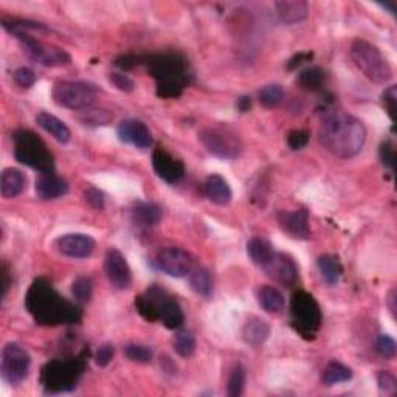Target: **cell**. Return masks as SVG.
Returning <instances> with one entry per match:
<instances>
[{"label": "cell", "instance_id": "obj_1", "mask_svg": "<svg viewBox=\"0 0 397 397\" xmlns=\"http://www.w3.org/2000/svg\"><path fill=\"white\" fill-rule=\"evenodd\" d=\"M318 140L339 159L355 157L366 141V129L359 118L343 111H329L321 120Z\"/></svg>", "mask_w": 397, "mask_h": 397}, {"label": "cell", "instance_id": "obj_2", "mask_svg": "<svg viewBox=\"0 0 397 397\" xmlns=\"http://www.w3.org/2000/svg\"><path fill=\"white\" fill-rule=\"evenodd\" d=\"M25 307L38 325L42 326L75 325L83 317L79 306L64 300L42 278L33 281L25 295Z\"/></svg>", "mask_w": 397, "mask_h": 397}, {"label": "cell", "instance_id": "obj_3", "mask_svg": "<svg viewBox=\"0 0 397 397\" xmlns=\"http://www.w3.org/2000/svg\"><path fill=\"white\" fill-rule=\"evenodd\" d=\"M149 72L156 79L157 93L161 98H177L188 84L186 60L180 55L165 53L149 58Z\"/></svg>", "mask_w": 397, "mask_h": 397}, {"label": "cell", "instance_id": "obj_4", "mask_svg": "<svg viewBox=\"0 0 397 397\" xmlns=\"http://www.w3.org/2000/svg\"><path fill=\"white\" fill-rule=\"evenodd\" d=\"M13 145H15V157L25 166L42 172H53L55 170V157L49 147L35 132L29 129H19L13 133Z\"/></svg>", "mask_w": 397, "mask_h": 397}, {"label": "cell", "instance_id": "obj_5", "mask_svg": "<svg viewBox=\"0 0 397 397\" xmlns=\"http://www.w3.org/2000/svg\"><path fill=\"white\" fill-rule=\"evenodd\" d=\"M351 59L355 67L369 81L375 84H387L393 78L391 65L382 51L371 42L363 39H355L351 45Z\"/></svg>", "mask_w": 397, "mask_h": 397}, {"label": "cell", "instance_id": "obj_6", "mask_svg": "<svg viewBox=\"0 0 397 397\" xmlns=\"http://www.w3.org/2000/svg\"><path fill=\"white\" fill-rule=\"evenodd\" d=\"M84 360H51L40 371V383L47 393H65L76 387L84 373Z\"/></svg>", "mask_w": 397, "mask_h": 397}, {"label": "cell", "instance_id": "obj_7", "mask_svg": "<svg viewBox=\"0 0 397 397\" xmlns=\"http://www.w3.org/2000/svg\"><path fill=\"white\" fill-rule=\"evenodd\" d=\"M291 321L295 331L307 340L315 339L321 326V309L311 293L298 291L291 300Z\"/></svg>", "mask_w": 397, "mask_h": 397}, {"label": "cell", "instance_id": "obj_8", "mask_svg": "<svg viewBox=\"0 0 397 397\" xmlns=\"http://www.w3.org/2000/svg\"><path fill=\"white\" fill-rule=\"evenodd\" d=\"M20 44V49L39 65L44 67H64L72 63V58L65 50L56 45L44 44L30 35H22L16 38Z\"/></svg>", "mask_w": 397, "mask_h": 397}, {"label": "cell", "instance_id": "obj_9", "mask_svg": "<svg viewBox=\"0 0 397 397\" xmlns=\"http://www.w3.org/2000/svg\"><path fill=\"white\" fill-rule=\"evenodd\" d=\"M199 140L206 151L219 159L234 160L242 154V143L236 133L228 129L206 127L199 132Z\"/></svg>", "mask_w": 397, "mask_h": 397}, {"label": "cell", "instance_id": "obj_10", "mask_svg": "<svg viewBox=\"0 0 397 397\" xmlns=\"http://www.w3.org/2000/svg\"><path fill=\"white\" fill-rule=\"evenodd\" d=\"M97 90L87 83H73V81H64L53 87L51 97L55 103L60 107L72 111H81L90 107L95 101Z\"/></svg>", "mask_w": 397, "mask_h": 397}, {"label": "cell", "instance_id": "obj_11", "mask_svg": "<svg viewBox=\"0 0 397 397\" xmlns=\"http://www.w3.org/2000/svg\"><path fill=\"white\" fill-rule=\"evenodd\" d=\"M31 357L25 349L17 343H8L2 349V362H0V373L5 382L10 385H17L29 378Z\"/></svg>", "mask_w": 397, "mask_h": 397}, {"label": "cell", "instance_id": "obj_12", "mask_svg": "<svg viewBox=\"0 0 397 397\" xmlns=\"http://www.w3.org/2000/svg\"><path fill=\"white\" fill-rule=\"evenodd\" d=\"M159 270L174 278H181L193 270V259L185 250L177 247H168L156 257Z\"/></svg>", "mask_w": 397, "mask_h": 397}, {"label": "cell", "instance_id": "obj_13", "mask_svg": "<svg viewBox=\"0 0 397 397\" xmlns=\"http://www.w3.org/2000/svg\"><path fill=\"white\" fill-rule=\"evenodd\" d=\"M104 270L107 279L117 291H126L132 284V272L124 254L117 248H109L104 258Z\"/></svg>", "mask_w": 397, "mask_h": 397}, {"label": "cell", "instance_id": "obj_14", "mask_svg": "<svg viewBox=\"0 0 397 397\" xmlns=\"http://www.w3.org/2000/svg\"><path fill=\"white\" fill-rule=\"evenodd\" d=\"M268 278L279 282L284 287H292L298 281V267L295 261L284 253L273 252L272 258L262 267Z\"/></svg>", "mask_w": 397, "mask_h": 397}, {"label": "cell", "instance_id": "obj_15", "mask_svg": "<svg viewBox=\"0 0 397 397\" xmlns=\"http://www.w3.org/2000/svg\"><path fill=\"white\" fill-rule=\"evenodd\" d=\"M95 241L90 238L89 234L81 233H69L64 236H59L55 241L56 250L69 258H89L90 254L95 252Z\"/></svg>", "mask_w": 397, "mask_h": 397}, {"label": "cell", "instance_id": "obj_16", "mask_svg": "<svg viewBox=\"0 0 397 397\" xmlns=\"http://www.w3.org/2000/svg\"><path fill=\"white\" fill-rule=\"evenodd\" d=\"M152 168L157 176L168 184H177L185 177V166L181 160L172 157L165 147H157L152 152Z\"/></svg>", "mask_w": 397, "mask_h": 397}, {"label": "cell", "instance_id": "obj_17", "mask_svg": "<svg viewBox=\"0 0 397 397\" xmlns=\"http://www.w3.org/2000/svg\"><path fill=\"white\" fill-rule=\"evenodd\" d=\"M118 138L123 143H131L138 149H147L152 146V133L143 121L140 120H124L118 124Z\"/></svg>", "mask_w": 397, "mask_h": 397}, {"label": "cell", "instance_id": "obj_18", "mask_svg": "<svg viewBox=\"0 0 397 397\" xmlns=\"http://www.w3.org/2000/svg\"><path fill=\"white\" fill-rule=\"evenodd\" d=\"M168 293L159 286H151L145 293L136 300L137 312L147 321H159L160 307L163 305Z\"/></svg>", "mask_w": 397, "mask_h": 397}, {"label": "cell", "instance_id": "obj_19", "mask_svg": "<svg viewBox=\"0 0 397 397\" xmlns=\"http://www.w3.org/2000/svg\"><path fill=\"white\" fill-rule=\"evenodd\" d=\"M278 222L282 230L291 234L295 239L311 238V227H309V216L305 210L281 211L278 214Z\"/></svg>", "mask_w": 397, "mask_h": 397}, {"label": "cell", "instance_id": "obj_20", "mask_svg": "<svg viewBox=\"0 0 397 397\" xmlns=\"http://www.w3.org/2000/svg\"><path fill=\"white\" fill-rule=\"evenodd\" d=\"M69 193V184L55 172H42L36 180V194L39 199L51 200Z\"/></svg>", "mask_w": 397, "mask_h": 397}, {"label": "cell", "instance_id": "obj_21", "mask_svg": "<svg viewBox=\"0 0 397 397\" xmlns=\"http://www.w3.org/2000/svg\"><path fill=\"white\" fill-rule=\"evenodd\" d=\"M204 193L205 197L210 200L211 204L219 206L228 205L233 197L230 185H228V181L222 176H219V174H213V176L205 180Z\"/></svg>", "mask_w": 397, "mask_h": 397}, {"label": "cell", "instance_id": "obj_22", "mask_svg": "<svg viewBox=\"0 0 397 397\" xmlns=\"http://www.w3.org/2000/svg\"><path fill=\"white\" fill-rule=\"evenodd\" d=\"M275 8H277L281 22L287 25L298 24L309 15V5L302 0H281L275 3Z\"/></svg>", "mask_w": 397, "mask_h": 397}, {"label": "cell", "instance_id": "obj_23", "mask_svg": "<svg viewBox=\"0 0 397 397\" xmlns=\"http://www.w3.org/2000/svg\"><path fill=\"white\" fill-rule=\"evenodd\" d=\"M270 335V326L266 320H262L259 317H252L245 321L244 327H242V339L247 343V345L258 348L261 345H264V341Z\"/></svg>", "mask_w": 397, "mask_h": 397}, {"label": "cell", "instance_id": "obj_24", "mask_svg": "<svg viewBox=\"0 0 397 397\" xmlns=\"http://www.w3.org/2000/svg\"><path fill=\"white\" fill-rule=\"evenodd\" d=\"M26 186V179L22 171L15 170V168H8L2 172L0 177V193L5 199L17 197L24 193Z\"/></svg>", "mask_w": 397, "mask_h": 397}, {"label": "cell", "instance_id": "obj_25", "mask_svg": "<svg viewBox=\"0 0 397 397\" xmlns=\"http://www.w3.org/2000/svg\"><path fill=\"white\" fill-rule=\"evenodd\" d=\"M36 123L39 124V127H42L45 132H49L56 141H59V143L65 145L70 141L72 137L70 129L67 127L64 121H60L55 115H50V113L47 112H40L36 117Z\"/></svg>", "mask_w": 397, "mask_h": 397}, {"label": "cell", "instance_id": "obj_26", "mask_svg": "<svg viewBox=\"0 0 397 397\" xmlns=\"http://www.w3.org/2000/svg\"><path fill=\"white\" fill-rule=\"evenodd\" d=\"M159 321L163 323L168 329H179L181 325H184L185 321L184 311H181L179 302L172 297H170V295L165 298L163 305L160 307Z\"/></svg>", "mask_w": 397, "mask_h": 397}, {"label": "cell", "instance_id": "obj_27", "mask_svg": "<svg viewBox=\"0 0 397 397\" xmlns=\"http://www.w3.org/2000/svg\"><path fill=\"white\" fill-rule=\"evenodd\" d=\"M132 219L141 227H156L161 219V208L149 202H138L132 208Z\"/></svg>", "mask_w": 397, "mask_h": 397}, {"label": "cell", "instance_id": "obj_28", "mask_svg": "<svg viewBox=\"0 0 397 397\" xmlns=\"http://www.w3.org/2000/svg\"><path fill=\"white\" fill-rule=\"evenodd\" d=\"M258 302L267 314H281L284 311V297L273 286H264L259 289Z\"/></svg>", "mask_w": 397, "mask_h": 397}, {"label": "cell", "instance_id": "obj_29", "mask_svg": "<svg viewBox=\"0 0 397 397\" xmlns=\"http://www.w3.org/2000/svg\"><path fill=\"white\" fill-rule=\"evenodd\" d=\"M318 268L323 279L326 284L335 286L340 281L343 275V266L339 258L332 257V254H323L318 258Z\"/></svg>", "mask_w": 397, "mask_h": 397}, {"label": "cell", "instance_id": "obj_30", "mask_svg": "<svg viewBox=\"0 0 397 397\" xmlns=\"http://www.w3.org/2000/svg\"><path fill=\"white\" fill-rule=\"evenodd\" d=\"M353 379V369L343 365L340 362H331L329 365L325 368L323 371L321 380L325 383L326 387H332L337 385V383H343Z\"/></svg>", "mask_w": 397, "mask_h": 397}, {"label": "cell", "instance_id": "obj_31", "mask_svg": "<svg viewBox=\"0 0 397 397\" xmlns=\"http://www.w3.org/2000/svg\"><path fill=\"white\" fill-rule=\"evenodd\" d=\"M247 252H248V257L252 258L254 264H257L259 268H262L267 264V261L272 258L275 250L267 241L261 239V238H253L248 241Z\"/></svg>", "mask_w": 397, "mask_h": 397}, {"label": "cell", "instance_id": "obj_32", "mask_svg": "<svg viewBox=\"0 0 397 397\" xmlns=\"http://www.w3.org/2000/svg\"><path fill=\"white\" fill-rule=\"evenodd\" d=\"M327 81V75L325 70H321L320 67H311V69H306L300 73L298 83L302 89L311 90V92H318L325 87Z\"/></svg>", "mask_w": 397, "mask_h": 397}, {"label": "cell", "instance_id": "obj_33", "mask_svg": "<svg viewBox=\"0 0 397 397\" xmlns=\"http://www.w3.org/2000/svg\"><path fill=\"white\" fill-rule=\"evenodd\" d=\"M190 275V286L196 293L202 295V297H208L211 293L213 289V281L210 277V272L204 267L193 268V270L188 273Z\"/></svg>", "mask_w": 397, "mask_h": 397}, {"label": "cell", "instance_id": "obj_34", "mask_svg": "<svg viewBox=\"0 0 397 397\" xmlns=\"http://www.w3.org/2000/svg\"><path fill=\"white\" fill-rule=\"evenodd\" d=\"M258 99L261 106H264L266 109H273V107H278L282 103V99H284V90L278 84L266 86L259 90Z\"/></svg>", "mask_w": 397, "mask_h": 397}, {"label": "cell", "instance_id": "obj_35", "mask_svg": "<svg viewBox=\"0 0 397 397\" xmlns=\"http://www.w3.org/2000/svg\"><path fill=\"white\" fill-rule=\"evenodd\" d=\"M174 349H176V353L180 357H191L194 351H196V339H194V335L190 331L181 329V331L177 332L176 339H174Z\"/></svg>", "mask_w": 397, "mask_h": 397}, {"label": "cell", "instance_id": "obj_36", "mask_svg": "<svg viewBox=\"0 0 397 397\" xmlns=\"http://www.w3.org/2000/svg\"><path fill=\"white\" fill-rule=\"evenodd\" d=\"M245 387V369L241 365H236L230 373V378H228V389L227 393L230 397H239L244 393Z\"/></svg>", "mask_w": 397, "mask_h": 397}, {"label": "cell", "instance_id": "obj_37", "mask_svg": "<svg viewBox=\"0 0 397 397\" xmlns=\"http://www.w3.org/2000/svg\"><path fill=\"white\" fill-rule=\"evenodd\" d=\"M72 292H73V297H75L76 302H79V305H86V302H89L92 298V293H93L92 279L87 277L76 278L75 282H73Z\"/></svg>", "mask_w": 397, "mask_h": 397}, {"label": "cell", "instance_id": "obj_38", "mask_svg": "<svg viewBox=\"0 0 397 397\" xmlns=\"http://www.w3.org/2000/svg\"><path fill=\"white\" fill-rule=\"evenodd\" d=\"M124 355L136 363H149L152 360L151 349L143 345H137V343H131V345L124 346Z\"/></svg>", "mask_w": 397, "mask_h": 397}, {"label": "cell", "instance_id": "obj_39", "mask_svg": "<svg viewBox=\"0 0 397 397\" xmlns=\"http://www.w3.org/2000/svg\"><path fill=\"white\" fill-rule=\"evenodd\" d=\"M311 138V133L306 129H293L287 133V145L293 151H300L302 147H306Z\"/></svg>", "mask_w": 397, "mask_h": 397}, {"label": "cell", "instance_id": "obj_40", "mask_svg": "<svg viewBox=\"0 0 397 397\" xmlns=\"http://www.w3.org/2000/svg\"><path fill=\"white\" fill-rule=\"evenodd\" d=\"M375 349H378L380 357L389 360L396 355L397 346H396V341L389 337V335H380V337L378 339V343H375Z\"/></svg>", "mask_w": 397, "mask_h": 397}, {"label": "cell", "instance_id": "obj_41", "mask_svg": "<svg viewBox=\"0 0 397 397\" xmlns=\"http://www.w3.org/2000/svg\"><path fill=\"white\" fill-rule=\"evenodd\" d=\"M13 78H15V83L19 87H22V89H30L36 83L35 72L29 69V67H20V69L13 73Z\"/></svg>", "mask_w": 397, "mask_h": 397}, {"label": "cell", "instance_id": "obj_42", "mask_svg": "<svg viewBox=\"0 0 397 397\" xmlns=\"http://www.w3.org/2000/svg\"><path fill=\"white\" fill-rule=\"evenodd\" d=\"M380 160H382V163L385 168H388V170H391L394 171V166H396V149H394V145H393V141H383V143L380 145Z\"/></svg>", "mask_w": 397, "mask_h": 397}, {"label": "cell", "instance_id": "obj_43", "mask_svg": "<svg viewBox=\"0 0 397 397\" xmlns=\"http://www.w3.org/2000/svg\"><path fill=\"white\" fill-rule=\"evenodd\" d=\"M382 103L385 111L388 112L389 118L391 121L396 120V104H397V87L396 86H389L388 89L383 92L382 95Z\"/></svg>", "mask_w": 397, "mask_h": 397}, {"label": "cell", "instance_id": "obj_44", "mask_svg": "<svg viewBox=\"0 0 397 397\" xmlns=\"http://www.w3.org/2000/svg\"><path fill=\"white\" fill-rule=\"evenodd\" d=\"M109 81L121 92L131 93V92H133V89H136V83H133L129 76L124 75V73H117V72L111 73Z\"/></svg>", "mask_w": 397, "mask_h": 397}, {"label": "cell", "instance_id": "obj_45", "mask_svg": "<svg viewBox=\"0 0 397 397\" xmlns=\"http://www.w3.org/2000/svg\"><path fill=\"white\" fill-rule=\"evenodd\" d=\"M378 383H379V388L385 394H388V396L396 394V391H397V380H396V378L391 373L380 371L379 375H378Z\"/></svg>", "mask_w": 397, "mask_h": 397}, {"label": "cell", "instance_id": "obj_46", "mask_svg": "<svg viewBox=\"0 0 397 397\" xmlns=\"http://www.w3.org/2000/svg\"><path fill=\"white\" fill-rule=\"evenodd\" d=\"M113 354H115V348H113V345H111V343L101 345L98 348L97 354H95V363H97L98 366L104 368V366H107L112 362Z\"/></svg>", "mask_w": 397, "mask_h": 397}, {"label": "cell", "instance_id": "obj_47", "mask_svg": "<svg viewBox=\"0 0 397 397\" xmlns=\"http://www.w3.org/2000/svg\"><path fill=\"white\" fill-rule=\"evenodd\" d=\"M111 120H112V117L109 115V113H106V112H103V111H89V112L86 111V120H84V123H86V126H87V124L104 126V124L109 123Z\"/></svg>", "mask_w": 397, "mask_h": 397}, {"label": "cell", "instance_id": "obj_48", "mask_svg": "<svg viewBox=\"0 0 397 397\" xmlns=\"http://www.w3.org/2000/svg\"><path fill=\"white\" fill-rule=\"evenodd\" d=\"M84 197L87 204L92 208H95V210H103L104 208V194L98 191L97 188H89V190L84 193Z\"/></svg>", "mask_w": 397, "mask_h": 397}, {"label": "cell", "instance_id": "obj_49", "mask_svg": "<svg viewBox=\"0 0 397 397\" xmlns=\"http://www.w3.org/2000/svg\"><path fill=\"white\" fill-rule=\"evenodd\" d=\"M311 59H312V53H298V55H295L293 58L289 59L287 69L289 70L298 69L300 65H302L305 63H309V60H311Z\"/></svg>", "mask_w": 397, "mask_h": 397}, {"label": "cell", "instance_id": "obj_50", "mask_svg": "<svg viewBox=\"0 0 397 397\" xmlns=\"http://www.w3.org/2000/svg\"><path fill=\"white\" fill-rule=\"evenodd\" d=\"M137 60H138V58H136V56L124 55V56H121L117 59V65L123 70H129V69H133V67L138 64Z\"/></svg>", "mask_w": 397, "mask_h": 397}, {"label": "cell", "instance_id": "obj_51", "mask_svg": "<svg viewBox=\"0 0 397 397\" xmlns=\"http://www.w3.org/2000/svg\"><path fill=\"white\" fill-rule=\"evenodd\" d=\"M11 286V279H10V268L6 264L2 266V298L6 297L8 293V289Z\"/></svg>", "mask_w": 397, "mask_h": 397}, {"label": "cell", "instance_id": "obj_52", "mask_svg": "<svg viewBox=\"0 0 397 397\" xmlns=\"http://www.w3.org/2000/svg\"><path fill=\"white\" fill-rule=\"evenodd\" d=\"M250 107H252L250 97H241L238 99V109L241 112H248V111H250Z\"/></svg>", "mask_w": 397, "mask_h": 397}, {"label": "cell", "instance_id": "obj_53", "mask_svg": "<svg viewBox=\"0 0 397 397\" xmlns=\"http://www.w3.org/2000/svg\"><path fill=\"white\" fill-rule=\"evenodd\" d=\"M388 306H389V312L393 314V317H396V291L389 292L388 297Z\"/></svg>", "mask_w": 397, "mask_h": 397}, {"label": "cell", "instance_id": "obj_54", "mask_svg": "<svg viewBox=\"0 0 397 397\" xmlns=\"http://www.w3.org/2000/svg\"><path fill=\"white\" fill-rule=\"evenodd\" d=\"M383 6H385V8H388L389 11H391V13H393V15H394V13H396V3H394V2H393V3H389V2H385V5H383Z\"/></svg>", "mask_w": 397, "mask_h": 397}]
</instances>
